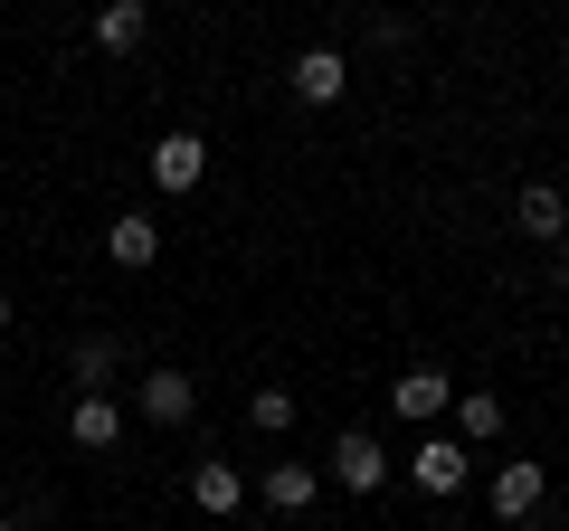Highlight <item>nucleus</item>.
I'll return each instance as SVG.
<instances>
[{
    "mask_svg": "<svg viewBox=\"0 0 569 531\" xmlns=\"http://www.w3.org/2000/svg\"><path fill=\"white\" fill-rule=\"evenodd\" d=\"M512 228H522V238H541V247H560L569 238V200L550 181H522V200H512Z\"/></svg>",
    "mask_w": 569,
    "mask_h": 531,
    "instance_id": "0eeeda50",
    "label": "nucleus"
},
{
    "mask_svg": "<svg viewBox=\"0 0 569 531\" xmlns=\"http://www.w3.org/2000/svg\"><path fill=\"white\" fill-rule=\"evenodd\" d=\"M284 86H295L305 104H332V96L351 86V67H342V48H295V67H284Z\"/></svg>",
    "mask_w": 569,
    "mask_h": 531,
    "instance_id": "423d86ee",
    "label": "nucleus"
},
{
    "mask_svg": "<svg viewBox=\"0 0 569 531\" xmlns=\"http://www.w3.org/2000/svg\"><path fill=\"white\" fill-rule=\"evenodd\" d=\"M560 247H569V238H560Z\"/></svg>",
    "mask_w": 569,
    "mask_h": 531,
    "instance_id": "6ab92c4d",
    "label": "nucleus"
},
{
    "mask_svg": "<svg viewBox=\"0 0 569 531\" xmlns=\"http://www.w3.org/2000/svg\"><path fill=\"white\" fill-rule=\"evenodd\" d=\"M67 437H77L86 455H104V447H114V437H123V409H114V399H104V389H86L77 409H67Z\"/></svg>",
    "mask_w": 569,
    "mask_h": 531,
    "instance_id": "9d476101",
    "label": "nucleus"
},
{
    "mask_svg": "<svg viewBox=\"0 0 569 531\" xmlns=\"http://www.w3.org/2000/svg\"><path fill=\"white\" fill-rule=\"evenodd\" d=\"M142 29H152V10H142V0H104V10H96V48H104V58H133Z\"/></svg>",
    "mask_w": 569,
    "mask_h": 531,
    "instance_id": "f8f14e48",
    "label": "nucleus"
},
{
    "mask_svg": "<svg viewBox=\"0 0 569 531\" xmlns=\"http://www.w3.org/2000/svg\"><path fill=\"white\" fill-rule=\"evenodd\" d=\"M104 257H114V266H152V257H162V219H142V209L104 219Z\"/></svg>",
    "mask_w": 569,
    "mask_h": 531,
    "instance_id": "1a4fd4ad",
    "label": "nucleus"
},
{
    "mask_svg": "<svg viewBox=\"0 0 569 531\" xmlns=\"http://www.w3.org/2000/svg\"><path fill=\"white\" fill-rule=\"evenodd\" d=\"M541 503H550V465L541 455H512V465L493 474V522H531Z\"/></svg>",
    "mask_w": 569,
    "mask_h": 531,
    "instance_id": "f03ea898",
    "label": "nucleus"
},
{
    "mask_svg": "<svg viewBox=\"0 0 569 531\" xmlns=\"http://www.w3.org/2000/svg\"><path fill=\"white\" fill-rule=\"evenodd\" d=\"M313 493H323V474H313V465H295V455L266 465V512H313Z\"/></svg>",
    "mask_w": 569,
    "mask_h": 531,
    "instance_id": "ddd939ff",
    "label": "nucleus"
},
{
    "mask_svg": "<svg viewBox=\"0 0 569 531\" xmlns=\"http://www.w3.org/2000/svg\"><path fill=\"white\" fill-rule=\"evenodd\" d=\"M0 531H20V522H0Z\"/></svg>",
    "mask_w": 569,
    "mask_h": 531,
    "instance_id": "a211bd4d",
    "label": "nucleus"
},
{
    "mask_svg": "<svg viewBox=\"0 0 569 531\" xmlns=\"http://www.w3.org/2000/svg\"><path fill=\"white\" fill-rule=\"evenodd\" d=\"M114 370H123V342H114V332H96V342H77V380H86V389H104Z\"/></svg>",
    "mask_w": 569,
    "mask_h": 531,
    "instance_id": "2eb2a0df",
    "label": "nucleus"
},
{
    "mask_svg": "<svg viewBox=\"0 0 569 531\" xmlns=\"http://www.w3.org/2000/svg\"><path fill=\"white\" fill-rule=\"evenodd\" d=\"M408 474H418V493H466V447L456 437H418Z\"/></svg>",
    "mask_w": 569,
    "mask_h": 531,
    "instance_id": "6e6552de",
    "label": "nucleus"
},
{
    "mask_svg": "<svg viewBox=\"0 0 569 531\" xmlns=\"http://www.w3.org/2000/svg\"><path fill=\"white\" fill-rule=\"evenodd\" d=\"M389 409H399L408 428H427V418L456 409V380H447L437 361H418V370H399V380H389Z\"/></svg>",
    "mask_w": 569,
    "mask_h": 531,
    "instance_id": "f257e3e1",
    "label": "nucleus"
},
{
    "mask_svg": "<svg viewBox=\"0 0 569 531\" xmlns=\"http://www.w3.org/2000/svg\"><path fill=\"white\" fill-rule=\"evenodd\" d=\"M447 418H456V447H466V455L485 447V437H503V399H493V389H456Z\"/></svg>",
    "mask_w": 569,
    "mask_h": 531,
    "instance_id": "9b49d317",
    "label": "nucleus"
},
{
    "mask_svg": "<svg viewBox=\"0 0 569 531\" xmlns=\"http://www.w3.org/2000/svg\"><path fill=\"white\" fill-rule=\"evenodd\" d=\"M133 409L152 418V428H181V418L200 409V389H190V370H142V389H133Z\"/></svg>",
    "mask_w": 569,
    "mask_h": 531,
    "instance_id": "39448f33",
    "label": "nucleus"
},
{
    "mask_svg": "<svg viewBox=\"0 0 569 531\" xmlns=\"http://www.w3.org/2000/svg\"><path fill=\"white\" fill-rule=\"evenodd\" d=\"M332 484L380 493V484H389V447H380L370 428H342V437H332Z\"/></svg>",
    "mask_w": 569,
    "mask_h": 531,
    "instance_id": "7ed1b4c3",
    "label": "nucleus"
},
{
    "mask_svg": "<svg viewBox=\"0 0 569 531\" xmlns=\"http://www.w3.org/2000/svg\"><path fill=\"white\" fill-rule=\"evenodd\" d=\"M142 171H152V190H171V200H181V190H200V171H209V143H200V133H162Z\"/></svg>",
    "mask_w": 569,
    "mask_h": 531,
    "instance_id": "20e7f679",
    "label": "nucleus"
},
{
    "mask_svg": "<svg viewBox=\"0 0 569 531\" xmlns=\"http://www.w3.org/2000/svg\"><path fill=\"white\" fill-rule=\"evenodd\" d=\"M0 332H10V294H0Z\"/></svg>",
    "mask_w": 569,
    "mask_h": 531,
    "instance_id": "f3484780",
    "label": "nucleus"
},
{
    "mask_svg": "<svg viewBox=\"0 0 569 531\" xmlns=\"http://www.w3.org/2000/svg\"><path fill=\"white\" fill-rule=\"evenodd\" d=\"M190 503H200V512H238V503H247L238 465H228V455H209V465H190Z\"/></svg>",
    "mask_w": 569,
    "mask_h": 531,
    "instance_id": "4468645a",
    "label": "nucleus"
},
{
    "mask_svg": "<svg viewBox=\"0 0 569 531\" xmlns=\"http://www.w3.org/2000/svg\"><path fill=\"white\" fill-rule=\"evenodd\" d=\"M247 428H257V437H284V428H295V399H284V389H247Z\"/></svg>",
    "mask_w": 569,
    "mask_h": 531,
    "instance_id": "dca6fc26",
    "label": "nucleus"
}]
</instances>
